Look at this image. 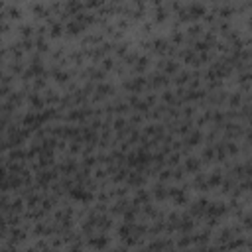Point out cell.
Returning a JSON list of instances; mask_svg holds the SVG:
<instances>
[{
  "label": "cell",
  "instance_id": "obj_1",
  "mask_svg": "<svg viewBox=\"0 0 252 252\" xmlns=\"http://www.w3.org/2000/svg\"><path fill=\"white\" fill-rule=\"evenodd\" d=\"M207 213L213 215V217H215V215H223V213H225V205H223V203H213V205L207 207Z\"/></svg>",
  "mask_w": 252,
  "mask_h": 252
},
{
  "label": "cell",
  "instance_id": "obj_2",
  "mask_svg": "<svg viewBox=\"0 0 252 252\" xmlns=\"http://www.w3.org/2000/svg\"><path fill=\"white\" fill-rule=\"evenodd\" d=\"M71 195H73L75 199H81V201H89V199H91V195H89V193H85V189H83V187H75V189L71 191Z\"/></svg>",
  "mask_w": 252,
  "mask_h": 252
},
{
  "label": "cell",
  "instance_id": "obj_3",
  "mask_svg": "<svg viewBox=\"0 0 252 252\" xmlns=\"http://www.w3.org/2000/svg\"><path fill=\"white\" fill-rule=\"evenodd\" d=\"M185 165H187L189 171H197V169H199V162H197V160H193V158H189Z\"/></svg>",
  "mask_w": 252,
  "mask_h": 252
},
{
  "label": "cell",
  "instance_id": "obj_4",
  "mask_svg": "<svg viewBox=\"0 0 252 252\" xmlns=\"http://www.w3.org/2000/svg\"><path fill=\"white\" fill-rule=\"evenodd\" d=\"M91 244H93V246H97V248H102V246L107 244V236H99V238H93V240H91Z\"/></svg>",
  "mask_w": 252,
  "mask_h": 252
},
{
  "label": "cell",
  "instance_id": "obj_5",
  "mask_svg": "<svg viewBox=\"0 0 252 252\" xmlns=\"http://www.w3.org/2000/svg\"><path fill=\"white\" fill-rule=\"evenodd\" d=\"M221 179H223V177H221V173H219V171H215L213 176L209 177V183H211V185H219Z\"/></svg>",
  "mask_w": 252,
  "mask_h": 252
},
{
  "label": "cell",
  "instance_id": "obj_6",
  "mask_svg": "<svg viewBox=\"0 0 252 252\" xmlns=\"http://www.w3.org/2000/svg\"><path fill=\"white\" fill-rule=\"evenodd\" d=\"M69 30H71L73 33H77V32H81V30H83V26H81V24H77V22H71V24H69Z\"/></svg>",
  "mask_w": 252,
  "mask_h": 252
},
{
  "label": "cell",
  "instance_id": "obj_7",
  "mask_svg": "<svg viewBox=\"0 0 252 252\" xmlns=\"http://www.w3.org/2000/svg\"><path fill=\"white\" fill-rule=\"evenodd\" d=\"M242 244H244V240H242V238H238V240H232L229 246H230V248H238V246H242Z\"/></svg>",
  "mask_w": 252,
  "mask_h": 252
},
{
  "label": "cell",
  "instance_id": "obj_8",
  "mask_svg": "<svg viewBox=\"0 0 252 252\" xmlns=\"http://www.w3.org/2000/svg\"><path fill=\"white\" fill-rule=\"evenodd\" d=\"M199 138H201V134H199V132H195V134L191 136V140H189V144H197V142H199Z\"/></svg>",
  "mask_w": 252,
  "mask_h": 252
},
{
  "label": "cell",
  "instance_id": "obj_9",
  "mask_svg": "<svg viewBox=\"0 0 252 252\" xmlns=\"http://www.w3.org/2000/svg\"><path fill=\"white\" fill-rule=\"evenodd\" d=\"M240 102V95H234L232 99H230V104H238Z\"/></svg>",
  "mask_w": 252,
  "mask_h": 252
},
{
  "label": "cell",
  "instance_id": "obj_10",
  "mask_svg": "<svg viewBox=\"0 0 252 252\" xmlns=\"http://www.w3.org/2000/svg\"><path fill=\"white\" fill-rule=\"evenodd\" d=\"M211 156H213L211 150H205V152H203V158H205V160H211Z\"/></svg>",
  "mask_w": 252,
  "mask_h": 252
},
{
  "label": "cell",
  "instance_id": "obj_11",
  "mask_svg": "<svg viewBox=\"0 0 252 252\" xmlns=\"http://www.w3.org/2000/svg\"><path fill=\"white\" fill-rule=\"evenodd\" d=\"M229 152H238V148H236V146H234V144H229Z\"/></svg>",
  "mask_w": 252,
  "mask_h": 252
},
{
  "label": "cell",
  "instance_id": "obj_12",
  "mask_svg": "<svg viewBox=\"0 0 252 252\" xmlns=\"http://www.w3.org/2000/svg\"><path fill=\"white\" fill-rule=\"evenodd\" d=\"M32 102L36 104V107H40V104H42V100L38 99V97H32Z\"/></svg>",
  "mask_w": 252,
  "mask_h": 252
},
{
  "label": "cell",
  "instance_id": "obj_13",
  "mask_svg": "<svg viewBox=\"0 0 252 252\" xmlns=\"http://www.w3.org/2000/svg\"><path fill=\"white\" fill-rule=\"evenodd\" d=\"M61 33V26H55L53 28V36H59Z\"/></svg>",
  "mask_w": 252,
  "mask_h": 252
},
{
  "label": "cell",
  "instance_id": "obj_14",
  "mask_svg": "<svg viewBox=\"0 0 252 252\" xmlns=\"http://www.w3.org/2000/svg\"><path fill=\"white\" fill-rule=\"evenodd\" d=\"M244 227L250 229V217H244Z\"/></svg>",
  "mask_w": 252,
  "mask_h": 252
},
{
  "label": "cell",
  "instance_id": "obj_15",
  "mask_svg": "<svg viewBox=\"0 0 252 252\" xmlns=\"http://www.w3.org/2000/svg\"><path fill=\"white\" fill-rule=\"evenodd\" d=\"M177 69V65H173V63H169V65H167V71H176Z\"/></svg>",
  "mask_w": 252,
  "mask_h": 252
},
{
  "label": "cell",
  "instance_id": "obj_16",
  "mask_svg": "<svg viewBox=\"0 0 252 252\" xmlns=\"http://www.w3.org/2000/svg\"><path fill=\"white\" fill-rule=\"evenodd\" d=\"M219 158H221V160L225 158V150H223V148H219Z\"/></svg>",
  "mask_w": 252,
  "mask_h": 252
},
{
  "label": "cell",
  "instance_id": "obj_17",
  "mask_svg": "<svg viewBox=\"0 0 252 252\" xmlns=\"http://www.w3.org/2000/svg\"><path fill=\"white\" fill-rule=\"evenodd\" d=\"M187 242H189V238H181V240H179V244H181V246H185Z\"/></svg>",
  "mask_w": 252,
  "mask_h": 252
},
{
  "label": "cell",
  "instance_id": "obj_18",
  "mask_svg": "<svg viewBox=\"0 0 252 252\" xmlns=\"http://www.w3.org/2000/svg\"><path fill=\"white\" fill-rule=\"evenodd\" d=\"M2 177H4V169H0V179H2Z\"/></svg>",
  "mask_w": 252,
  "mask_h": 252
}]
</instances>
